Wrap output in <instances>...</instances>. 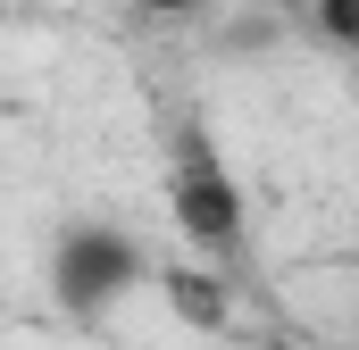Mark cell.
<instances>
[{"mask_svg": "<svg viewBox=\"0 0 359 350\" xmlns=\"http://www.w3.org/2000/svg\"><path fill=\"white\" fill-rule=\"evenodd\" d=\"M168 217H176V234L201 259H234L243 234H251L243 175L226 167V150L201 125H176V150H168Z\"/></svg>", "mask_w": 359, "mask_h": 350, "instance_id": "obj_1", "label": "cell"}, {"mask_svg": "<svg viewBox=\"0 0 359 350\" xmlns=\"http://www.w3.org/2000/svg\"><path fill=\"white\" fill-rule=\"evenodd\" d=\"M151 275L159 259L126 234V225H59V242H50V300L67 309V317H109V309H126L134 292H151Z\"/></svg>", "mask_w": 359, "mask_h": 350, "instance_id": "obj_2", "label": "cell"}, {"mask_svg": "<svg viewBox=\"0 0 359 350\" xmlns=\"http://www.w3.org/2000/svg\"><path fill=\"white\" fill-rule=\"evenodd\" d=\"M151 284L176 300V317H184V326H217V309H226V284H217V275H184V267H159Z\"/></svg>", "mask_w": 359, "mask_h": 350, "instance_id": "obj_3", "label": "cell"}, {"mask_svg": "<svg viewBox=\"0 0 359 350\" xmlns=\"http://www.w3.org/2000/svg\"><path fill=\"white\" fill-rule=\"evenodd\" d=\"M134 8H151V17H201V8H226V0H134Z\"/></svg>", "mask_w": 359, "mask_h": 350, "instance_id": "obj_4", "label": "cell"}]
</instances>
